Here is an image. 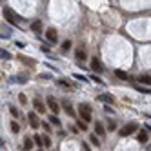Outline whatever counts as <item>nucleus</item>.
I'll use <instances>...</instances> for the list:
<instances>
[{
  "label": "nucleus",
  "mask_w": 151,
  "mask_h": 151,
  "mask_svg": "<svg viewBox=\"0 0 151 151\" xmlns=\"http://www.w3.org/2000/svg\"><path fill=\"white\" fill-rule=\"evenodd\" d=\"M2 13H4L6 20H7V22L11 24V26H18L20 22H22V17H18L11 7H4V9H2Z\"/></svg>",
  "instance_id": "1"
},
{
  "label": "nucleus",
  "mask_w": 151,
  "mask_h": 151,
  "mask_svg": "<svg viewBox=\"0 0 151 151\" xmlns=\"http://www.w3.org/2000/svg\"><path fill=\"white\" fill-rule=\"evenodd\" d=\"M135 129H137V122H129V124H126L118 129V137H129V135L135 133Z\"/></svg>",
  "instance_id": "2"
},
{
  "label": "nucleus",
  "mask_w": 151,
  "mask_h": 151,
  "mask_svg": "<svg viewBox=\"0 0 151 151\" xmlns=\"http://www.w3.org/2000/svg\"><path fill=\"white\" fill-rule=\"evenodd\" d=\"M78 115L82 116V120L91 122V107H89L88 104H80V106H78Z\"/></svg>",
  "instance_id": "3"
},
{
  "label": "nucleus",
  "mask_w": 151,
  "mask_h": 151,
  "mask_svg": "<svg viewBox=\"0 0 151 151\" xmlns=\"http://www.w3.org/2000/svg\"><path fill=\"white\" fill-rule=\"evenodd\" d=\"M47 106H49V109L53 111V115H58L60 106H58V102L55 100V96H47Z\"/></svg>",
  "instance_id": "4"
},
{
  "label": "nucleus",
  "mask_w": 151,
  "mask_h": 151,
  "mask_svg": "<svg viewBox=\"0 0 151 151\" xmlns=\"http://www.w3.org/2000/svg\"><path fill=\"white\" fill-rule=\"evenodd\" d=\"M27 120H29V126H31V127H33V129H37L38 126H42V122L38 120V116H37V115H35L33 111H31V113L27 115Z\"/></svg>",
  "instance_id": "5"
},
{
  "label": "nucleus",
  "mask_w": 151,
  "mask_h": 151,
  "mask_svg": "<svg viewBox=\"0 0 151 151\" xmlns=\"http://www.w3.org/2000/svg\"><path fill=\"white\" fill-rule=\"evenodd\" d=\"M137 138H138V142H140V144H146V142H147V138H149L147 129H140L138 135H137Z\"/></svg>",
  "instance_id": "6"
},
{
  "label": "nucleus",
  "mask_w": 151,
  "mask_h": 151,
  "mask_svg": "<svg viewBox=\"0 0 151 151\" xmlns=\"http://www.w3.org/2000/svg\"><path fill=\"white\" fill-rule=\"evenodd\" d=\"M91 68H93L96 73H100V71L104 69V68H102V64H100V60L96 58V57H93V58H91Z\"/></svg>",
  "instance_id": "7"
},
{
  "label": "nucleus",
  "mask_w": 151,
  "mask_h": 151,
  "mask_svg": "<svg viewBox=\"0 0 151 151\" xmlns=\"http://www.w3.org/2000/svg\"><path fill=\"white\" fill-rule=\"evenodd\" d=\"M95 133L99 135V137H106V129H104L102 122H99V120L95 122Z\"/></svg>",
  "instance_id": "8"
},
{
  "label": "nucleus",
  "mask_w": 151,
  "mask_h": 151,
  "mask_svg": "<svg viewBox=\"0 0 151 151\" xmlns=\"http://www.w3.org/2000/svg\"><path fill=\"white\" fill-rule=\"evenodd\" d=\"M46 37H47V40H49V42H57V40H58V37H57V31L53 29V27H49V29L46 31Z\"/></svg>",
  "instance_id": "9"
},
{
  "label": "nucleus",
  "mask_w": 151,
  "mask_h": 151,
  "mask_svg": "<svg viewBox=\"0 0 151 151\" xmlns=\"http://www.w3.org/2000/svg\"><path fill=\"white\" fill-rule=\"evenodd\" d=\"M33 106H35V109H37L38 113H44V111H46V106H44V102H42L40 99H35V100H33Z\"/></svg>",
  "instance_id": "10"
},
{
  "label": "nucleus",
  "mask_w": 151,
  "mask_h": 151,
  "mask_svg": "<svg viewBox=\"0 0 151 151\" xmlns=\"http://www.w3.org/2000/svg\"><path fill=\"white\" fill-rule=\"evenodd\" d=\"M138 84H142V86H151V77H149V75H140V77H138Z\"/></svg>",
  "instance_id": "11"
},
{
  "label": "nucleus",
  "mask_w": 151,
  "mask_h": 151,
  "mask_svg": "<svg viewBox=\"0 0 151 151\" xmlns=\"http://www.w3.org/2000/svg\"><path fill=\"white\" fill-rule=\"evenodd\" d=\"M99 100L100 102H107V104H113L115 102V96H111V95H99Z\"/></svg>",
  "instance_id": "12"
},
{
  "label": "nucleus",
  "mask_w": 151,
  "mask_h": 151,
  "mask_svg": "<svg viewBox=\"0 0 151 151\" xmlns=\"http://www.w3.org/2000/svg\"><path fill=\"white\" fill-rule=\"evenodd\" d=\"M31 31H33V33H40L42 31V22L40 20H35V22L31 24Z\"/></svg>",
  "instance_id": "13"
},
{
  "label": "nucleus",
  "mask_w": 151,
  "mask_h": 151,
  "mask_svg": "<svg viewBox=\"0 0 151 151\" xmlns=\"http://www.w3.org/2000/svg\"><path fill=\"white\" fill-rule=\"evenodd\" d=\"M31 149H33V140L29 137H26L24 138V151H31Z\"/></svg>",
  "instance_id": "14"
},
{
  "label": "nucleus",
  "mask_w": 151,
  "mask_h": 151,
  "mask_svg": "<svg viewBox=\"0 0 151 151\" xmlns=\"http://www.w3.org/2000/svg\"><path fill=\"white\" fill-rule=\"evenodd\" d=\"M64 111H66L69 116H75V111H73V107H71L69 102H64Z\"/></svg>",
  "instance_id": "15"
},
{
  "label": "nucleus",
  "mask_w": 151,
  "mask_h": 151,
  "mask_svg": "<svg viewBox=\"0 0 151 151\" xmlns=\"http://www.w3.org/2000/svg\"><path fill=\"white\" fill-rule=\"evenodd\" d=\"M18 58H20V60H24L26 66H35V64H37L35 58H27V57H18Z\"/></svg>",
  "instance_id": "16"
},
{
  "label": "nucleus",
  "mask_w": 151,
  "mask_h": 151,
  "mask_svg": "<svg viewBox=\"0 0 151 151\" xmlns=\"http://www.w3.org/2000/svg\"><path fill=\"white\" fill-rule=\"evenodd\" d=\"M115 75H116V77L120 78V80H127V73H126V71H120V69H116V71H115Z\"/></svg>",
  "instance_id": "17"
},
{
  "label": "nucleus",
  "mask_w": 151,
  "mask_h": 151,
  "mask_svg": "<svg viewBox=\"0 0 151 151\" xmlns=\"http://www.w3.org/2000/svg\"><path fill=\"white\" fill-rule=\"evenodd\" d=\"M47 120H49L53 126H60V120H58V116H57V115H51V116L47 118Z\"/></svg>",
  "instance_id": "18"
},
{
  "label": "nucleus",
  "mask_w": 151,
  "mask_h": 151,
  "mask_svg": "<svg viewBox=\"0 0 151 151\" xmlns=\"http://www.w3.org/2000/svg\"><path fill=\"white\" fill-rule=\"evenodd\" d=\"M77 58H78L80 62L86 60V51H84V49H77Z\"/></svg>",
  "instance_id": "19"
},
{
  "label": "nucleus",
  "mask_w": 151,
  "mask_h": 151,
  "mask_svg": "<svg viewBox=\"0 0 151 151\" xmlns=\"http://www.w3.org/2000/svg\"><path fill=\"white\" fill-rule=\"evenodd\" d=\"M33 140H35V144H37L38 147H42V146H44V138H42V137L35 135V137H33Z\"/></svg>",
  "instance_id": "20"
},
{
  "label": "nucleus",
  "mask_w": 151,
  "mask_h": 151,
  "mask_svg": "<svg viewBox=\"0 0 151 151\" xmlns=\"http://www.w3.org/2000/svg\"><path fill=\"white\" fill-rule=\"evenodd\" d=\"M9 113H11L15 118H18V116H20V113H18V109H17L15 106H9Z\"/></svg>",
  "instance_id": "21"
},
{
  "label": "nucleus",
  "mask_w": 151,
  "mask_h": 151,
  "mask_svg": "<svg viewBox=\"0 0 151 151\" xmlns=\"http://www.w3.org/2000/svg\"><path fill=\"white\" fill-rule=\"evenodd\" d=\"M9 127H11V131H13V133H18V131H20V126H18L15 120H13L11 124H9Z\"/></svg>",
  "instance_id": "22"
},
{
  "label": "nucleus",
  "mask_w": 151,
  "mask_h": 151,
  "mask_svg": "<svg viewBox=\"0 0 151 151\" xmlns=\"http://www.w3.org/2000/svg\"><path fill=\"white\" fill-rule=\"evenodd\" d=\"M89 140H91V144H93L95 147H96V146H100V140H99V138H96L95 135H89Z\"/></svg>",
  "instance_id": "23"
},
{
  "label": "nucleus",
  "mask_w": 151,
  "mask_h": 151,
  "mask_svg": "<svg viewBox=\"0 0 151 151\" xmlns=\"http://www.w3.org/2000/svg\"><path fill=\"white\" fill-rule=\"evenodd\" d=\"M0 57H2V60H9V58H11V53L2 49V53H0Z\"/></svg>",
  "instance_id": "24"
},
{
  "label": "nucleus",
  "mask_w": 151,
  "mask_h": 151,
  "mask_svg": "<svg viewBox=\"0 0 151 151\" xmlns=\"http://www.w3.org/2000/svg\"><path fill=\"white\" fill-rule=\"evenodd\" d=\"M69 47H71V40H66V42L62 44V51L66 53V51H69Z\"/></svg>",
  "instance_id": "25"
},
{
  "label": "nucleus",
  "mask_w": 151,
  "mask_h": 151,
  "mask_svg": "<svg viewBox=\"0 0 151 151\" xmlns=\"http://www.w3.org/2000/svg\"><path fill=\"white\" fill-rule=\"evenodd\" d=\"M44 146H46V147H49V146H51V138H49L47 135L44 137Z\"/></svg>",
  "instance_id": "26"
},
{
  "label": "nucleus",
  "mask_w": 151,
  "mask_h": 151,
  "mask_svg": "<svg viewBox=\"0 0 151 151\" xmlns=\"http://www.w3.org/2000/svg\"><path fill=\"white\" fill-rule=\"evenodd\" d=\"M137 89H138L140 93H151V91H149V88H140V86H137Z\"/></svg>",
  "instance_id": "27"
},
{
  "label": "nucleus",
  "mask_w": 151,
  "mask_h": 151,
  "mask_svg": "<svg viewBox=\"0 0 151 151\" xmlns=\"http://www.w3.org/2000/svg\"><path fill=\"white\" fill-rule=\"evenodd\" d=\"M107 127H109V129H111V131H113V129L116 127V122H115V120H109V126H107Z\"/></svg>",
  "instance_id": "28"
},
{
  "label": "nucleus",
  "mask_w": 151,
  "mask_h": 151,
  "mask_svg": "<svg viewBox=\"0 0 151 151\" xmlns=\"http://www.w3.org/2000/svg\"><path fill=\"white\" fill-rule=\"evenodd\" d=\"M42 127H44V129H46V131H47V133H49V129H51V127H49V124H47V122H42Z\"/></svg>",
  "instance_id": "29"
},
{
  "label": "nucleus",
  "mask_w": 151,
  "mask_h": 151,
  "mask_svg": "<svg viewBox=\"0 0 151 151\" xmlns=\"http://www.w3.org/2000/svg\"><path fill=\"white\" fill-rule=\"evenodd\" d=\"M40 49L44 51V53H49V47H47V46H40Z\"/></svg>",
  "instance_id": "30"
},
{
  "label": "nucleus",
  "mask_w": 151,
  "mask_h": 151,
  "mask_svg": "<svg viewBox=\"0 0 151 151\" xmlns=\"http://www.w3.org/2000/svg\"><path fill=\"white\" fill-rule=\"evenodd\" d=\"M75 77H77L78 80H82V82H86V77H82V75H75Z\"/></svg>",
  "instance_id": "31"
},
{
  "label": "nucleus",
  "mask_w": 151,
  "mask_h": 151,
  "mask_svg": "<svg viewBox=\"0 0 151 151\" xmlns=\"http://www.w3.org/2000/svg\"><path fill=\"white\" fill-rule=\"evenodd\" d=\"M82 147H84V149H86V151H91V149H89V146H88V144H86V142H84V144H82Z\"/></svg>",
  "instance_id": "32"
}]
</instances>
